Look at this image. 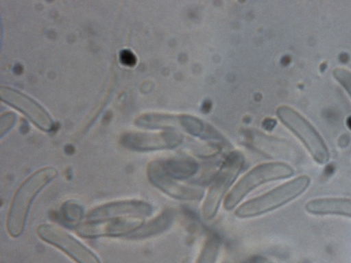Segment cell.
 Listing matches in <instances>:
<instances>
[{"label": "cell", "mask_w": 351, "mask_h": 263, "mask_svg": "<svg viewBox=\"0 0 351 263\" xmlns=\"http://www.w3.org/2000/svg\"><path fill=\"white\" fill-rule=\"evenodd\" d=\"M173 213L167 210L147 223L141 225L127 238L130 240H143L156 236L166 231L171 225Z\"/></svg>", "instance_id": "cell-15"}, {"label": "cell", "mask_w": 351, "mask_h": 263, "mask_svg": "<svg viewBox=\"0 0 351 263\" xmlns=\"http://www.w3.org/2000/svg\"><path fill=\"white\" fill-rule=\"evenodd\" d=\"M143 224V218H116L85 221L77 228L78 235L85 238L128 237Z\"/></svg>", "instance_id": "cell-9"}, {"label": "cell", "mask_w": 351, "mask_h": 263, "mask_svg": "<svg viewBox=\"0 0 351 263\" xmlns=\"http://www.w3.org/2000/svg\"><path fill=\"white\" fill-rule=\"evenodd\" d=\"M310 184V179L306 175H302L265 195L245 202L236 211V215L240 218H248L275 210L303 194Z\"/></svg>", "instance_id": "cell-2"}, {"label": "cell", "mask_w": 351, "mask_h": 263, "mask_svg": "<svg viewBox=\"0 0 351 263\" xmlns=\"http://www.w3.org/2000/svg\"><path fill=\"white\" fill-rule=\"evenodd\" d=\"M121 62L126 66L133 67L136 64V57L130 50L125 49L120 54Z\"/></svg>", "instance_id": "cell-20"}, {"label": "cell", "mask_w": 351, "mask_h": 263, "mask_svg": "<svg viewBox=\"0 0 351 263\" xmlns=\"http://www.w3.org/2000/svg\"><path fill=\"white\" fill-rule=\"evenodd\" d=\"M333 75L351 97V72L343 68H336L333 71Z\"/></svg>", "instance_id": "cell-18"}, {"label": "cell", "mask_w": 351, "mask_h": 263, "mask_svg": "<svg viewBox=\"0 0 351 263\" xmlns=\"http://www.w3.org/2000/svg\"><path fill=\"white\" fill-rule=\"evenodd\" d=\"M245 163L243 155L238 151L230 153L215 175L202 208L204 220L213 219L220 207L221 200L229 188L237 179Z\"/></svg>", "instance_id": "cell-4"}, {"label": "cell", "mask_w": 351, "mask_h": 263, "mask_svg": "<svg viewBox=\"0 0 351 263\" xmlns=\"http://www.w3.org/2000/svg\"><path fill=\"white\" fill-rule=\"evenodd\" d=\"M1 99L24 114L40 129L49 132L54 123L48 112L36 101L25 95L8 87H1Z\"/></svg>", "instance_id": "cell-11"}, {"label": "cell", "mask_w": 351, "mask_h": 263, "mask_svg": "<svg viewBox=\"0 0 351 263\" xmlns=\"http://www.w3.org/2000/svg\"><path fill=\"white\" fill-rule=\"evenodd\" d=\"M135 125L149 129L166 131L181 130L192 136L207 138L210 127L195 116L182 114L148 113L143 114L136 120Z\"/></svg>", "instance_id": "cell-6"}, {"label": "cell", "mask_w": 351, "mask_h": 263, "mask_svg": "<svg viewBox=\"0 0 351 263\" xmlns=\"http://www.w3.org/2000/svg\"><path fill=\"white\" fill-rule=\"evenodd\" d=\"M306 210L313 215H339L351 218V199L320 198L309 201Z\"/></svg>", "instance_id": "cell-13"}, {"label": "cell", "mask_w": 351, "mask_h": 263, "mask_svg": "<svg viewBox=\"0 0 351 263\" xmlns=\"http://www.w3.org/2000/svg\"><path fill=\"white\" fill-rule=\"evenodd\" d=\"M277 114L282 123L302 141L317 162L324 164L329 161L330 153L326 144L304 116L285 105L278 109Z\"/></svg>", "instance_id": "cell-5"}, {"label": "cell", "mask_w": 351, "mask_h": 263, "mask_svg": "<svg viewBox=\"0 0 351 263\" xmlns=\"http://www.w3.org/2000/svg\"><path fill=\"white\" fill-rule=\"evenodd\" d=\"M58 216L65 226L76 229L82 223L84 209L80 203L69 201L63 204Z\"/></svg>", "instance_id": "cell-16"}, {"label": "cell", "mask_w": 351, "mask_h": 263, "mask_svg": "<svg viewBox=\"0 0 351 263\" xmlns=\"http://www.w3.org/2000/svg\"><path fill=\"white\" fill-rule=\"evenodd\" d=\"M37 232L43 241L61 249L77 263H101L91 250L60 227L41 225Z\"/></svg>", "instance_id": "cell-7"}, {"label": "cell", "mask_w": 351, "mask_h": 263, "mask_svg": "<svg viewBox=\"0 0 351 263\" xmlns=\"http://www.w3.org/2000/svg\"><path fill=\"white\" fill-rule=\"evenodd\" d=\"M57 174L55 168H43L30 175L19 186L12 201L7 221V229L12 238L22 235L33 201Z\"/></svg>", "instance_id": "cell-1"}, {"label": "cell", "mask_w": 351, "mask_h": 263, "mask_svg": "<svg viewBox=\"0 0 351 263\" xmlns=\"http://www.w3.org/2000/svg\"><path fill=\"white\" fill-rule=\"evenodd\" d=\"M149 181L168 196L184 201H198L204 197V191L198 188L186 186L169 177L161 168L158 160L147 168Z\"/></svg>", "instance_id": "cell-12"}, {"label": "cell", "mask_w": 351, "mask_h": 263, "mask_svg": "<svg viewBox=\"0 0 351 263\" xmlns=\"http://www.w3.org/2000/svg\"><path fill=\"white\" fill-rule=\"evenodd\" d=\"M15 114L7 113L1 118V136H5L15 124Z\"/></svg>", "instance_id": "cell-19"}, {"label": "cell", "mask_w": 351, "mask_h": 263, "mask_svg": "<svg viewBox=\"0 0 351 263\" xmlns=\"http://www.w3.org/2000/svg\"><path fill=\"white\" fill-rule=\"evenodd\" d=\"M252 263H275L269 259L261 256L255 257L253 260Z\"/></svg>", "instance_id": "cell-21"}, {"label": "cell", "mask_w": 351, "mask_h": 263, "mask_svg": "<svg viewBox=\"0 0 351 263\" xmlns=\"http://www.w3.org/2000/svg\"><path fill=\"white\" fill-rule=\"evenodd\" d=\"M294 173L293 168L282 162L258 165L248 172L234 187L224 201V208L231 210L255 188L270 181L289 178Z\"/></svg>", "instance_id": "cell-3"}, {"label": "cell", "mask_w": 351, "mask_h": 263, "mask_svg": "<svg viewBox=\"0 0 351 263\" xmlns=\"http://www.w3.org/2000/svg\"><path fill=\"white\" fill-rule=\"evenodd\" d=\"M220 246L221 240L217 236H210L204 242L197 263H216Z\"/></svg>", "instance_id": "cell-17"}, {"label": "cell", "mask_w": 351, "mask_h": 263, "mask_svg": "<svg viewBox=\"0 0 351 263\" xmlns=\"http://www.w3.org/2000/svg\"><path fill=\"white\" fill-rule=\"evenodd\" d=\"M153 207L148 202L136 200H122L103 204L86 215V221H103L116 218H144L150 216Z\"/></svg>", "instance_id": "cell-10"}, {"label": "cell", "mask_w": 351, "mask_h": 263, "mask_svg": "<svg viewBox=\"0 0 351 263\" xmlns=\"http://www.w3.org/2000/svg\"><path fill=\"white\" fill-rule=\"evenodd\" d=\"M162 171L173 179L182 181L190 179L197 172L198 163L188 157L158 160Z\"/></svg>", "instance_id": "cell-14"}, {"label": "cell", "mask_w": 351, "mask_h": 263, "mask_svg": "<svg viewBox=\"0 0 351 263\" xmlns=\"http://www.w3.org/2000/svg\"><path fill=\"white\" fill-rule=\"evenodd\" d=\"M184 136L177 132L161 133L129 132L124 134L121 142L125 148L137 152H149L177 148Z\"/></svg>", "instance_id": "cell-8"}]
</instances>
